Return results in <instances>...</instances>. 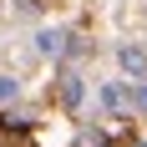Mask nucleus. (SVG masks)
Here are the masks:
<instances>
[{
    "label": "nucleus",
    "instance_id": "obj_8",
    "mask_svg": "<svg viewBox=\"0 0 147 147\" xmlns=\"http://www.w3.org/2000/svg\"><path fill=\"white\" fill-rule=\"evenodd\" d=\"M112 5H117V0H112Z\"/></svg>",
    "mask_w": 147,
    "mask_h": 147
},
{
    "label": "nucleus",
    "instance_id": "obj_2",
    "mask_svg": "<svg viewBox=\"0 0 147 147\" xmlns=\"http://www.w3.org/2000/svg\"><path fill=\"white\" fill-rule=\"evenodd\" d=\"M117 66H122V76H132V81H147V46H137V41L117 46Z\"/></svg>",
    "mask_w": 147,
    "mask_h": 147
},
{
    "label": "nucleus",
    "instance_id": "obj_6",
    "mask_svg": "<svg viewBox=\"0 0 147 147\" xmlns=\"http://www.w3.org/2000/svg\"><path fill=\"white\" fill-rule=\"evenodd\" d=\"M15 96H20V81H15V76H0V107L15 102Z\"/></svg>",
    "mask_w": 147,
    "mask_h": 147
},
{
    "label": "nucleus",
    "instance_id": "obj_7",
    "mask_svg": "<svg viewBox=\"0 0 147 147\" xmlns=\"http://www.w3.org/2000/svg\"><path fill=\"white\" fill-rule=\"evenodd\" d=\"M137 147H147V142H137Z\"/></svg>",
    "mask_w": 147,
    "mask_h": 147
},
{
    "label": "nucleus",
    "instance_id": "obj_4",
    "mask_svg": "<svg viewBox=\"0 0 147 147\" xmlns=\"http://www.w3.org/2000/svg\"><path fill=\"white\" fill-rule=\"evenodd\" d=\"M102 107L112 112V117L127 112V107H132V86H127V81H107V86H102Z\"/></svg>",
    "mask_w": 147,
    "mask_h": 147
},
{
    "label": "nucleus",
    "instance_id": "obj_1",
    "mask_svg": "<svg viewBox=\"0 0 147 147\" xmlns=\"http://www.w3.org/2000/svg\"><path fill=\"white\" fill-rule=\"evenodd\" d=\"M56 96H61V107H66V112H81V102H86V76L66 66V71H61V86H56Z\"/></svg>",
    "mask_w": 147,
    "mask_h": 147
},
{
    "label": "nucleus",
    "instance_id": "obj_5",
    "mask_svg": "<svg viewBox=\"0 0 147 147\" xmlns=\"http://www.w3.org/2000/svg\"><path fill=\"white\" fill-rule=\"evenodd\" d=\"M0 132L26 137V132H30V117H26V112H0Z\"/></svg>",
    "mask_w": 147,
    "mask_h": 147
},
{
    "label": "nucleus",
    "instance_id": "obj_3",
    "mask_svg": "<svg viewBox=\"0 0 147 147\" xmlns=\"http://www.w3.org/2000/svg\"><path fill=\"white\" fill-rule=\"evenodd\" d=\"M66 30H56V26H46V30H36V56H46V61H56V56H66Z\"/></svg>",
    "mask_w": 147,
    "mask_h": 147
}]
</instances>
